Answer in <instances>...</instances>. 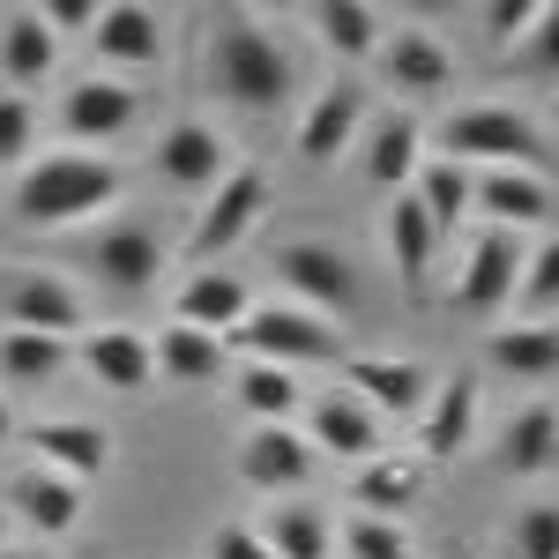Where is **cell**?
<instances>
[{
    "label": "cell",
    "mask_w": 559,
    "mask_h": 559,
    "mask_svg": "<svg viewBox=\"0 0 559 559\" xmlns=\"http://www.w3.org/2000/svg\"><path fill=\"white\" fill-rule=\"evenodd\" d=\"M485 358L508 366L515 381H552L559 373V321H508L485 336Z\"/></svg>",
    "instance_id": "34"
},
{
    "label": "cell",
    "mask_w": 559,
    "mask_h": 559,
    "mask_svg": "<svg viewBox=\"0 0 559 559\" xmlns=\"http://www.w3.org/2000/svg\"><path fill=\"white\" fill-rule=\"evenodd\" d=\"M254 313V284L231 269V261H216V269H194L187 284H179V299H173V321L179 329H202V336H239V321Z\"/></svg>",
    "instance_id": "19"
},
{
    "label": "cell",
    "mask_w": 559,
    "mask_h": 559,
    "mask_svg": "<svg viewBox=\"0 0 559 559\" xmlns=\"http://www.w3.org/2000/svg\"><path fill=\"white\" fill-rule=\"evenodd\" d=\"M15 440V411H8V395H0V448Z\"/></svg>",
    "instance_id": "44"
},
{
    "label": "cell",
    "mask_w": 559,
    "mask_h": 559,
    "mask_svg": "<svg viewBox=\"0 0 559 559\" xmlns=\"http://www.w3.org/2000/svg\"><path fill=\"white\" fill-rule=\"evenodd\" d=\"M269 276L284 284V299H292V306L321 313V321H336V329L350 321V306L366 299V276H358V261H350L336 239H321V231L269 247Z\"/></svg>",
    "instance_id": "4"
},
{
    "label": "cell",
    "mask_w": 559,
    "mask_h": 559,
    "mask_svg": "<svg viewBox=\"0 0 559 559\" xmlns=\"http://www.w3.org/2000/svg\"><path fill=\"white\" fill-rule=\"evenodd\" d=\"M336 552H344V559H418V545H411V522L344 515V530H336Z\"/></svg>",
    "instance_id": "37"
},
{
    "label": "cell",
    "mask_w": 559,
    "mask_h": 559,
    "mask_svg": "<svg viewBox=\"0 0 559 559\" xmlns=\"http://www.w3.org/2000/svg\"><path fill=\"white\" fill-rule=\"evenodd\" d=\"M366 120H373V97H366V83L358 75H329V83L306 97L299 112V134H292V150H299V165H344V150L366 134Z\"/></svg>",
    "instance_id": "7"
},
{
    "label": "cell",
    "mask_w": 559,
    "mask_h": 559,
    "mask_svg": "<svg viewBox=\"0 0 559 559\" xmlns=\"http://www.w3.org/2000/svg\"><path fill=\"white\" fill-rule=\"evenodd\" d=\"M522 247L530 239H515V231H477L471 247H463V261H455V284H448V306L455 313H471V321H492L500 306L515 299V276H522Z\"/></svg>",
    "instance_id": "8"
},
{
    "label": "cell",
    "mask_w": 559,
    "mask_h": 559,
    "mask_svg": "<svg viewBox=\"0 0 559 559\" xmlns=\"http://www.w3.org/2000/svg\"><path fill=\"white\" fill-rule=\"evenodd\" d=\"M150 350H157V373L179 388H210L224 381V366H231V344L224 336H202V329H165V336H150Z\"/></svg>",
    "instance_id": "32"
},
{
    "label": "cell",
    "mask_w": 559,
    "mask_h": 559,
    "mask_svg": "<svg viewBox=\"0 0 559 559\" xmlns=\"http://www.w3.org/2000/svg\"><path fill=\"white\" fill-rule=\"evenodd\" d=\"M75 358L90 366V381L112 388V395H142V388L157 381V350H150V336H142V329H120V321L83 329Z\"/></svg>",
    "instance_id": "23"
},
{
    "label": "cell",
    "mask_w": 559,
    "mask_h": 559,
    "mask_svg": "<svg viewBox=\"0 0 559 559\" xmlns=\"http://www.w3.org/2000/svg\"><path fill=\"white\" fill-rule=\"evenodd\" d=\"M210 90L231 112H284V97L299 90V52L261 15L224 8L210 23Z\"/></svg>",
    "instance_id": "1"
},
{
    "label": "cell",
    "mask_w": 559,
    "mask_h": 559,
    "mask_svg": "<svg viewBox=\"0 0 559 559\" xmlns=\"http://www.w3.org/2000/svg\"><path fill=\"white\" fill-rule=\"evenodd\" d=\"M83 254H90V269H97L112 292H150V284L165 276V254H173V247H165L142 216H128V224H105Z\"/></svg>",
    "instance_id": "21"
},
{
    "label": "cell",
    "mask_w": 559,
    "mask_h": 559,
    "mask_svg": "<svg viewBox=\"0 0 559 559\" xmlns=\"http://www.w3.org/2000/svg\"><path fill=\"white\" fill-rule=\"evenodd\" d=\"M508 537H515V559H559V500H530Z\"/></svg>",
    "instance_id": "40"
},
{
    "label": "cell",
    "mask_w": 559,
    "mask_h": 559,
    "mask_svg": "<svg viewBox=\"0 0 559 559\" xmlns=\"http://www.w3.org/2000/svg\"><path fill=\"white\" fill-rule=\"evenodd\" d=\"M381 239H388V261L403 269V284L411 292H426L432 284V261H440V231L426 224V210H418V194H388V210H381Z\"/></svg>",
    "instance_id": "27"
},
{
    "label": "cell",
    "mask_w": 559,
    "mask_h": 559,
    "mask_svg": "<svg viewBox=\"0 0 559 559\" xmlns=\"http://www.w3.org/2000/svg\"><path fill=\"white\" fill-rule=\"evenodd\" d=\"M60 366H75V344H60V336H31V329H0V381L45 388Z\"/></svg>",
    "instance_id": "36"
},
{
    "label": "cell",
    "mask_w": 559,
    "mask_h": 559,
    "mask_svg": "<svg viewBox=\"0 0 559 559\" xmlns=\"http://www.w3.org/2000/svg\"><path fill=\"white\" fill-rule=\"evenodd\" d=\"M515 321H552L559 313V231H537L522 247V276H515Z\"/></svg>",
    "instance_id": "35"
},
{
    "label": "cell",
    "mask_w": 559,
    "mask_h": 559,
    "mask_svg": "<svg viewBox=\"0 0 559 559\" xmlns=\"http://www.w3.org/2000/svg\"><path fill=\"white\" fill-rule=\"evenodd\" d=\"M120 187H128V173L112 157H97V150H45V157L23 165L8 210H15V224H31V231H68V224L105 216L120 202Z\"/></svg>",
    "instance_id": "2"
},
{
    "label": "cell",
    "mask_w": 559,
    "mask_h": 559,
    "mask_svg": "<svg viewBox=\"0 0 559 559\" xmlns=\"http://www.w3.org/2000/svg\"><path fill=\"white\" fill-rule=\"evenodd\" d=\"M432 157V134L418 112H373L366 120V134H358V173L373 179L381 194H411V179H418V165Z\"/></svg>",
    "instance_id": "15"
},
{
    "label": "cell",
    "mask_w": 559,
    "mask_h": 559,
    "mask_svg": "<svg viewBox=\"0 0 559 559\" xmlns=\"http://www.w3.org/2000/svg\"><path fill=\"white\" fill-rule=\"evenodd\" d=\"M231 350H247L261 366H292V373L299 366H336V358H350L336 321H321L306 306H284V299H254V313L239 321Z\"/></svg>",
    "instance_id": "5"
},
{
    "label": "cell",
    "mask_w": 559,
    "mask_h": 559,
    "mask_svg": "<svg viewBox=\"0 0 559 559\" xmlns=\"http://www.w3.org/2000/svg\"><path fill=\"white\" fill-rule=\"evenodd\" d=\"M15 440L31 448L38 471H60L68 485H90L112 471V432L90 418H38V426H15Z\"/></svg>",
    "instance_id": "17"
},
{
    "label": "cell",
    "mask_w": 559,
    "mask_h": 559,
    "mask_svg": "<svg viewBox=\"0 0 559 559\" xmlns=\"http://www.w3.org/2000/svg\"><path fill=\"white\" fill-rule=\"evenodd\" d=\"M471 187H477V173H471V165H455V157H426V165H418L411 194H418V210H426V224L440 231V239L463 231V216H471Z\"/></svg>",
    "instance_id": "33"
},
{
    "label": "cell",
    "mask_w": 559,
    "mask_h": 559,
    "mask_svg": "<svg viewBox=\"0 0 559 559\" xmlns=\"http://www.w3.org/2000/svg\"><path fill=\"white\" fill-rule=\"evenodd\" d=\"M0 559H38V552H0Z\"/></svg>",
    "instance_id": "45"
},
{
    "label": "cell",
    "mask_w": 559,
    "mask_h": 559,
    "mask_svg": "<svg viewBox=\"0 0 559 559\" xmlns=\"http://www.w3.org/2000/svg\"><path fill=\"white\" fill-rule=\"evenodd\" d=\"M299 418H306V426H299L306 448H313V455H336V463H373V455H381V440H388V426L358 403V395H350V388L313 395Z\"/></svg>",
    "instance_id": "16"
},
{
    "label": "cell",
    "mask_w": 559,
    "mask_h": 559,
    "mask_svg": "<svg viewBox=\"0 0 559 559\" xmlns=\"http://www.w3.org/2000/svg\"><path fill=\"white\" fill-rule=\"evenodd\" d=\"M261 210H269V173H261V165H231V173L202 194V216H194V231H187V261H194V269H216L231 247H247V231L261 224Z\"/></svg>",
    "instance_id": "6"
},
{
    "label": "cell",
    "mask_w": 559,
    "mask_h": 559,
    "mask_svg": "<svg viewBox=\"0 0 559 559\" xmlns=\"http://www.w3.org/2000/svg\"><path fill=\"white\" fill-rule=\"evenodd\" d=\"M38 23H45L60 45H68V38H90V31H97V0H45Z\"/></svg>",
    "instance_id": "42"
},
{
    "label": "cell",
    "mask_w": 559,
    "mask_h": 559,
    "mask_svg": "<svg viewBox=\"0 0 559 559\" xmlns=\"http://www.w3.org/2000/svg\"><path fill=\"white\" fill-rule=\"evenodd\" d=\"M90 52H97V75L134 83V75H150V68H165L173 31H165V15H157V8H97Z\"/></svg>",
    "instance_id": "14"
},
{
    "label": "cell",
    "mask_w": 559,
    "mask_h": 559,
    "mask_svg": "<svg viewBox=\"0 0 559 559\" xmlns=\"http://www.w3.org/2000/svg\"><path fill=\"white\" fill-rule=\"evenodd\" d=\"M373 60H381L388 90L403 97V112H411V105H426V97H440V90L455 83V52H448V38H440L432 23H388Z\"/></svg>",
    "instance_id": "10"
},
{
    "label": "cell",
    "mask_w": 559,
    "mask_h": 559,
    "mask_svg": "<svg viewBox=\"0 0 559 559\" xmlns=\"http://www.w3.org/2000/svg\"><path fill=\"white\" fill-rule=\"evenodd\" d=\"M134 120H142V90L120 83V75H83V83L60 90V134H68V150H97L105 157V142H120Z\"/></svg>",
    "instance_id": "11"
},
{
    "label": "cell",
    "mask_w": 559,
    "mask_h": 559,
    "mask_svg": "<svg viewBox=\"0 0 559 559\" xmlns=\"http://www.w3.org/2000/svg\"><path fill=\"white\" fill-rule=\"evenodd\" d=\"M313 463H321V455L306 448L299 426H247L239 455H231L239 485L261 492V500H299V485H313Z\"/></svg>",
    "instance_id": "13"
},
{
    "label": "cell",
    "mask_w": 559,
    "mask_h": 559,
    "mask_svg": "<svg viewBox=\"0 0 559 559\" xmlns=\"http://www.w3.org/2000/svg\"><path fill=\"white\" fill-rule=\"evenodd\" d=\"M471 210L492 224V231H515V239H537L552 224V187L545 173H477Z\"/></svg>",
    "instance_id": "22"
},
{
    "label": "cell",
    "mask_w": 559,
    "mask_h": 559,
    "mask_svg": "<svg viewBox=\"0 0 559 559\" xmlns=\"http://www.w3.org/2000/svg\"><path fill=\"white\" fill-rule=\"evenodd\" d=\"M559 463V403H522L500 426V471L508 477H537Z\"/></svg>",
    "instance_id": "31"
},
{
    "label": "cell",
    "mask_w": 559,
    "mask_h": 559,
    "mask_svg": "<svg viewBox=\"0 0 559 559\" xmlns=\"http://www.w3.org/2000/svg\"><path fill=\"white\" fill-rule=\"evenodd\" d=\"M60 68V38L38 23V8H15V15H0V75L15 97H31Z\"/></svg>",
    "instance_id": "28"
},
{
    "label": "cell",
    "mask_w": 559,
    "mask_h": 559,
    "mask_svg": "<svg viewBox=\"0 0 559 559\" xmlns=\"http://www.w3.org/2000/svg\"><path fill=\"white\" fill-rule=\"evenodd\" d=\"M254 537L269 545V559H336V522L313 500H269Z\"/></svg>",
    "instance_id": "26"
},
{
    "label": "cell",
    "mask_w": 559,
    "mask_h": 559,
    "mask_svg": "<svg viewBox=\"0 0 559 559\" xmlns=\"http://www.w3.org/2000/svg\"><path fill=\"white\" fill-rule=\"evenodd\" d=\"M381 8H366V0H321L313 8V45L329 52V60H344V68H366L373 52H381Z\"/></svg>",
    "instance_id": "29"
},
{
    "label": "cell",
    "mask_w": 559,
    "mask_h": 559,
    "mask_svg": "<svg viewBox=\"0 0 559 559\" xmlns=\"http://www.w3.org/2000/svg\"><path fill=\"white\" fill-rule=\"evenodd\" d=\"M0 313H8V329L60 336V344H83V329H90L83 292H75L68 276H52V269H15V276L0 284Z\"/></svg>",
    "instance_id": "9"
},
{
    "label": "cell",
    "mask_w": 559,
    "mask_h": 559,
    "mask_svg": "<svg viewBox=\"0 0 559 559\" xmlns=\"http://www.w3.org/2000/svg\"><path fill=\"white\" fill-rule=\"evenodd\" d=\"M350 515H381V522H411V508L426 500V463L418 455H373L358 463V485H350Z\"/></svg>",
    "instance_id": "25"
},
{
    "label": "cell",
    "mask_w": 559,
    "mask_h": 559,
    "mask_svg": "<svg viewBox=\"0 0 559 559\" xmlns=\"http://www.w3.org/2000/svg\"><path fill=\"white\" fill-rule=\"evenodd\" d=\"M432 134V157H455V165H485V173H545V128L522 112V105H500V97H477V105H455Z\"/></svg>",
    "instance_id": "3"
},
{
    "label": "cell",
    "mask_w": 559,
    "mask_h": 559,
    "mask_svg": "<svg viewBox=\"0 0 559 559\" xmlns=\"http://www.w3.org/2000/svg\"><path fill=\"white\" fill-rule=\"evenodd\" d=\"M150 173L165 179L173 194H210L216 179L231 173V150H224V134L210 120H173L157 134V150H150Z\"/></svg>",
    "instance_id": "18"
},
{
    "label": "cell",
    "mask_w": 559,
    "mask_h": 559,
    "mask_svg": "<svg viewBox=\"0 0 559 559\" xmlns=\"http://www.w3.org/2000/svg\"><path fill=\"white\" fill-rule=\"evenodd\" d=\"M210 559H269V545L254 537V522H216L210 530Z\"/></svg>",
    "instance_id": "43"
},
{
    "label": "cell",
    "mask_w": 559,
    "mask_h": 559,
    "mask_svg": "<svg viewBox=\"0 0 559 559\" xmlns=\"http://www.w3.org/2000/svg\"><path fill=\"white\" fill-rule=\"evenodd\" d=\"M537 8H545V0H492V8H485V38L500 45V52H515V45L530 38V23H537Z\"/></svg>",
    "instance_id": "41"
},
{
    "label": "cell",
    "mask_w": 559,
    "mask_h": 559,
    "mask_svg": "<svg viewBox=\"0 0 559 559\" xmlns=\"http://www.w3.org/2000/svg\"><path fill=\"white\" fill-rule=\"evenodd\" d=\"M38 157V105L0 90V173H23Z\"/></svg>",
    "instance_id": "38"
},
{
    "label": "cell",
    "mask_w": 559,
    "mask_h": 559,
    "mask_svg": "<svg viewBox=\"0 0 559 559\" xmlns=\"http://www.w3.org/2000/svg\"><path fill=\"white\" fill-rule=\"evenodd\" d=\"M477 411H485L477 373H448V381H432V403L418 411V463H455V455L477 440Z\"/></svg>",
    "instance_id": "20"
},
{
    "label": "cell",
    "mask_w": 559,
    "mask_h": 559,
    "mask_svg": "<svg viewBox=\"0 0 559 559\" xmlns=\"http://www.w3.org/2000/svg\"><path fill=\"white\" fill-rule=\"evenodd\" d=\"M231 395H239V411H247L254 426H292V418L306 411L299 373H292V366H261V358H239Z\"/></svg>",
    "instance_id": "30"
},
{
    "label": "cell",
    "mask_w": 559,
    "mask_h": 559,
    "mask_svg": "<svg viewBox=\"0 0 559 559\" xmlns=\"http://www.w3.org/2000/svg\"><path fill=\"white\" fill-rule=\"evenodd\" d=\"M0 500H8V515L23 522L31 537H68L75 522H83V485H68L60 471H15L0 485Z\"/></svg>",
    "instance_id": "24"
},
{
    "label": "cell",
    "mask_w": 559,
    "mask_h": 559,
    "mask_svg": "<svg viewBox=\"0 0 559 559\" xmlns=\"http://www.w3.org/2000/svg\"><path fill=\"white\" fill-rule=\"evenodd\" d=\"M515 68H522V75H537V83H559V0L537 8L530 38L515 45Z\"/></svg>",
    "instance_id": "39"
},
{
    "label": "cell",
    "mask_w": 559,
    "mask_h": 559,
    "mask_svg": "<svg viewBox=\"0 0 559 559\" xmlns=\"http://www.w3.org/2000/svg\"><path fill=\"white\" fill-rule=\"evenodd\" d=\"M344 388L388 426V418H418L432 403V366L426 358H395V350H350Z\"/></svg>",
    "instance_id": "12"
}]
</instances>
